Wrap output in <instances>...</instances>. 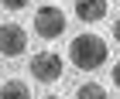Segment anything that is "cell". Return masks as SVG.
Returning <instances> with one entry per match:
<instances>
[{
    "mask_svg": "<svg viewBox=\"0 0 120 99\" xmlns=\"http://www.w3.org/2000/svg\"><path fill=\"white\" fill-rule=\"evenodd\" d=\"M106 55H110L106 41H103L100 34H93V31L75 34V41L69 45V58H72L75 68H82V72H96V68H103Z\"/></svg>",
    "mask_w": 120,
    "mask_h": 99,
    "instance_id": "cell-1",
    "label": "cell"
},
{
    "mask_svg": "<svg viewBox=\"0 0 120 99\" xmlns=\"http://www.w3.org/2000/svg\"><path fill=\"white\" fill-rule=\"evenodd\" d=\"M34 31L45 38V41L65 34V14H62V7H55V4L38 7V14H34Z\"/></svg>",
    "mask_w": 120,
    "mask_h": 99,
    "instance_id": "cell-2",
    "label": "cell"
},
{
    "mask_svg": "<svg viewBox=\"0 0 120 99\" xmlns=\"http://www.w3.org/2000/svg\"><path fill=\"white\" fill-rule=\"evenodd\" d=\"M31 75L38 82H58L62 79V55L58 51H38L31 58Z\"/></svg>",
    "mask_w": 120,
    "mask_h": 99,
    "instance_id": "cell-3",
    "label": "cell"
},
{
    "mask_svg": "<svg viewBox=\"0 0 120 99\" xmlns=\"http://www.w3.org/2000/svg\"><path fill=\"white\" fill-rule=\"evenodd\" d=\"M24 48H28V34H24V27H21V24H0V55L17 58Z\"/></svg>",
    "mask_w": 120,
    "mask_h": 99,
    "instance_id": "cell-4",
    "label": "cell"
},
{
    "mask_svg": "<svg viewBox=\"0 0 120 99\" xmlns=\"http://www.w3.org/2000/svg\"><path fill=\"white\" fill-rule=\"evenodd\" d=\"M106 0H75V17L86 21V24H93V21H103L106 17Z\"/></svg>",
    "mask_w": 120,
    "mask_h": 99,
    "instance_id": "cell-5",
    "label": "cell"
},
{
    "mask_svg": "<svg viewBox=\"0 0 120 99\" xmlns=\"http://www.w3.org/2000/svg\"><path fill=\"white\" fill-rule=\"evenodd\" d=\"M0 99H31V89L21 79H10V82L0 85Z\"/></svg>",
    "mask_w": 120,
    "mask_h": 99,
    "instance_id": "cell-6",
    "label": "cell"
},
{
    "mask_svg": "<svg viewBox=\"0 0 120 99\" xmlns=\"http://www.w3.org/2000/svg\"><path fill=\"white\" fill-rule=\"evenodd\" d=\"M75 99H106V89H103L100 82H82L75 89Z\"/></svg>",
    "mask_w": 120,
    "mask_h": 99,
    "instance_id": "cell-7",
    "label": "cell"
},
{
    "mask_svg": "<svg viewBox=\"0 0 120 99\" xmlns=\"http://www.w3.org/2000/svg\"><path fill=\"white\" fill-rule=\"evenodd\" d=\"M0 4H4L7 10H24V7L31 4V0H0Z\"/></svg>",
    "mask_w": 120,
    "mask_h": 99,
    "instance_id": "cell-8",
    "label": "cell"
},
{
    "mask_svg": "<svg viewBox=\"0 0 120 99\" xmlns=\"http://www.w3.org/2000/svg\"><path fill=\"white\" fill-rule=\"evenodd\" d=\"M110 75H113V85H117V89H120V62L113 65V72H110Z\"/></svg>",
    "mask_w": 120,
    "mask_h": 99,
    "instance_id": "cell-9",
    "label": "cell"
},
{
    "mask_svg": "<svg viewBox=\"0 0 120 99\" xmlns=\"http://www.w3.org/2000/svg\"><path fill=\"white\" fill-rule=\"evenodd\" d=\"M113 41H117V45H120V21H117V24H113Z\"/></svg>",
    "mask_w": 120,
    "mask_h": 99,
    "instance_id": "cell-10",
    "label": "cell"
},
{
    "mask_svg": "<svg viewBox=\"0 0 120 99\" xmlns=\"http://www.w3.org/2000/svg\"><path fill=\"white\" fill-rule=\"evenodd\" d=\"M45 99H62V96H45Z\"/></svg>",
    "mask_w": 120,
    "mask_h": 99,
    "instance_id": "cell-11",
    "label": "cell"
}]
</instances>
